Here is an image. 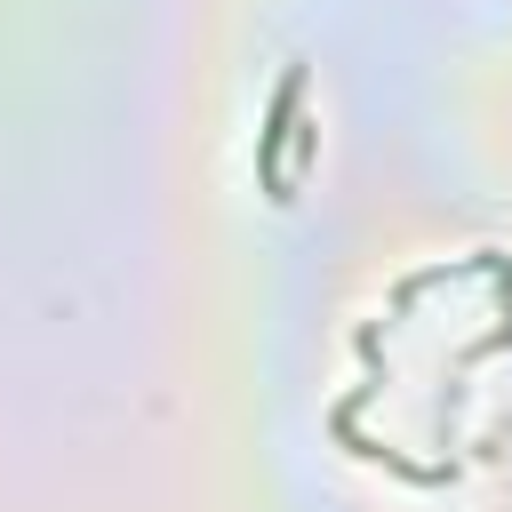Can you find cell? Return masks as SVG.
<instances>
[{
	"label": "cell",
	"mask_w": 512,
	"mask_h": 512,
	"mask_svg": "<svg viewBox=\"0 0 512 512\" xmlns=\"http://www.w3.org/2000/svg\"><path fill=\"white\" fill-rule=\"evenodd\" d=\"M312 152H320V120H296V136H288V184H296V168H312Z\"/></svg>",
	"instance_id": "cell-2"
},
{
	"label": "cell",
	"mask_w": 512,
	"mask_h": 512,
	"mask_svg": "<svg viewBox=\"0 0 512 512\" xmlns=\"http://www.w3.org/2000/svg\"><path fill=\"white\" fill-rule=\"evenodd\" d=\"M296 112H304V64L280 72L272 112H264V128H256V176H264L272 200H296V184H288V136H296Z\"/></svg>",
	"instance_id": "cell-1"
},
{
	"label": "cell",
	"mask_w": 512,
	"mask_h": 512,
	"mask_svg": "<svg viewBox=\"0 0 512 512\" xmlns=\"http://www.w3.org/2000/svg\"><path fill=\"white\" fill-rule=\"evenodd\" d=\"M504 344H512V312H504V328H488L480 344H464V360H488V352H504Z\"/></svg>",
	"instance_id": "cell-3"
}]
</instances>
